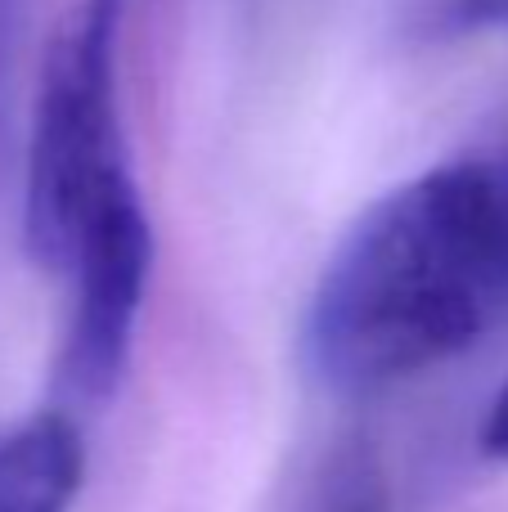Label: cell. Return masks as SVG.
I'll return each instance as SVG.
<instances>
[{
	"label": "cell",
	"mask_w": 508,
	"mask_h": 512,
	"mask_svg": "<svg viewBox=\"0 0 508 512\" xmlns=\"http://www.w3.org/2000/svg\"><path fill=\"white\" fill-rule=\"evenodd\" d=\"M508 315V158L405 180L347 230L302 328L311 373L374 396L455 360Z\"/></svg>",
	"instance_id": "1"
},
{
	"label": "cell",
	"mask_w": 508,
	"mask_h": 512,
	"mask_svg": "<svg viewBox=\"0 0 508 512\" xmlns=\"http://www.w3.org/2000/svg\"><path fill=\"white\" fill-rule=\"evenodd\" d=\"M122 0H77L41 59L23 176V243L36 265L63 274L81 234L135 194L117 113Z\"/></svg>",
	"instance_id": "2"
},
{
	"label": "cell",
	"mask_w": 508,
	"mask_h": 512,
	"mask_svg": "<svg viewBox=\"0 0 508 512\" xmlns=\"http://www.w3.org/2000/svg\"><path fill=\"white\" fill-rule=\"evenodd\" d=\"M153 270V225L140 189L113 203L86 234L59 279L68 283V324L59 346V382L77 400L117 391L131 360L144 288Z\"/></svg>",
	"instance_id": "3"
},
{
	"label": "cell",
	"mask_w": 508,
	"mask_h": 512,
	"mask_svg": "<svg viewBox=\"0 0 508 512\" xmlns=\"http://www.w3.org/2000/svg\"><path fill=\"white\" fill-rule=\"evenodd\" d=\"M86 450L68 414H32L0 432V512H68Z\"/></svg>",
	"instance_id": "4"
},
{
	"label": "cell",
	"mask_w": 508,
	"mask_h": 512,
	"mask_svg": "<svg viewBox=\"0 0 508 512\" xmlns=\"http://www.w3.org/2000/svg\"><path fill=\"white\" fill-rule=\"evenodd\" d=\"M275 512H387V472L365 441H342L297 472Z\"/></svg>",
	"instance_id": "5"
},
{
	"label": "cell",
	"mask_w": 508,
	"mask_h": 512,
	"mask_svg": "<svg viewBox=\"0 0 508 512\" xmlns=\"http://www.w3.org/2000/svg\"><path fill=\"white\" fill-rule=\"evenodd\" d=\"M401 27L414 41H459L508 27V0H401Z\"/></svg>",
	"instance_id": "6"
},
{
	"label": "cell",
	"mask_w": 508,
	"mask_h": 512,
	"mask_svg": "<svg viewBox=\"0 0 508 512\" xmlns=\"http://www.w3.org/2000/svg\"><path fill=\"white\" fill-rule=\"evenodd\" d=\"M477 445H482L486 459H508V378H504V387L495 391L491 409H486L482 432H477Z\"/></svg>",
	"instance_id": "7"
}]
</instances>
